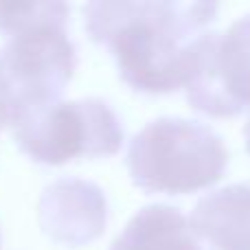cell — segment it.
I'll return each instance as SVG.
<instances>
[{
  "instance_id": "10",
  "label": "cell",
  "mask_w": 250,
  "mask_h": 250,
  "mask_svg": "<svg viewBox=\"0 0 250 250\" xmlns=\"http://www.w3.org/2000/svg\"><path fill=\"white\" fill-rule=\"evenodd\" d=\"M244 134H246V149H248V154H250V119H248V123H246V129H244Z\"/></svg>"
},
{
  "instance_id": "8",
  "label": "cell",
  "mask_w": 250,
  "mask_h": 250,
  "mask_svg": "<svg viewBox=\"0 0 250 250\" xmlns=\"http://www.w3.org/2000/svg\"><path fill=\"white\" fill-rule=\"evenodd\" d=\"M110 250H204L176 207L149 204L125 224Z\"/></svg>"
},
{
  "instance_id": "6",
  "label": "cell",
  "mask_w": 250,
  "mask_h": 250,
  "mask_svg": "<svg viewBox=\"0 0 250 250\" xmlns=\"http://www.w3.org/2000/svg\"><path fill=\"white\" fill-rule=\"evenodd\" d=\"M38 215L42 230L53 242L77 248L104 235L108 200L99 185L66 176L42 191Z\"/></svg>"
},
{
  "instance_id": "3",
  "label": "cell",
  "mask_w": 250,
  "mask_h": 250,
  "mask_svg": "<svg viewBox=\"0 0 250 250\" xmlns=\"http://www.w3.org/2000/svg\"><path fill=\"white\" fill-rule=\"evenodd\" d=\"M129 178L147 193L182 195L220 182L229 149L211 125L180 117H160L129 141Z\"/></svg>"
},
{
  "instance_id": "7",
  "label": "cell",
  "mask_w": 250,
  "mask_h": 250,
  "mask_svg": "<svg viewBox=\"0 0 250 250\" xmlns=\"http://www.w3.org/2000/svg\"><path fill=\"white\" fill-rule=\"evenodd\" d=\"M187 222L195 237L207 239L215 250H250V182L211 191Z\"/></svg>"
},
{
  "instance_id": "9",
  "label": "cell",
  "mask_w": 250,
  "mask_h": 250,
  "mask_svg": "<svg viewBox=\"0 0 250 250\" xmlns=\"http://www.w3.org/2000/svg\"><path fill=\"white\" fill-rule=\"evenodd\" d=\"M7 123H11V95H9L7 79H4L2 66H0V129Z\"/></svg>"
},
{
  "instance_id": "5",
  "label": "cell",
  "mask_w": 250,
  "mask_h": 250,
  "mask_svg": "<svg viewBox=\"0 0 250 250\" xmlns=\"http://www.w3.org/2000/svg\"><path fill=\"white\" fill-rule=\"evenodd\" d=\"M187 99L208 117H235L250 108V13L222 33H207Z\"/></svg>"
},
{
  "instance_id": "1",
  "label": "cell",
  "mask_w": 250,
  "mask_h": 250,
  "mask_svg": "<svg viewBox=\"0 0 250 250\" xmlns=\"http://www.w3.org/2000/svg\"><path fill=\"white\" fill-rule=\"evenodd\" d=\"M83 16L90 40L108 46L127 86L165 95L189 83L217 4L97 0L86 4Z\"/></svg>"
},
{
  "instance_id": "4",
  "label": "cell",
  "mask_w": 250,
  "mask_h": 250,
  "mask_svg": "<svg viewBox=\"0 0 250 250\" xmlns=\"http://www.w3.org/2000/svg\"><path fill=\"white\" fill-rule=\"evenodd\" d=\"M11 125L18 147L42 165L112 156L123 145V125L108 101L99 97L57 101L22 114Z\"/></svg>"
},
{
  "instance_id": "2",
  "label": "cell",
  "mask_w": 250,
  "mask_h": 250,
  "mask_svg": "<svg viewBox=\"0 0 250 250\" xmlns=\"http://www.w3.org/2000/svg\"><path fill=\"white\" fill-rule=\"evenodd\" d=\"M66 2H0V66L11 95V123L60 101L77 68Z\"/></svg>"
}]
</instances>
